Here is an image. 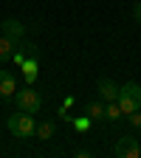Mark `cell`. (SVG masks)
<instances>
[{"instance_id":"6da1fadb","label":"cell","mask_w":141,"mask_h":158,"mask_svg":"<svg viewBox=\"0 0 141 158\" xmlns=\"http://www.w3.org/2000/svg\"><path fill=\"white\" fill-rule=\"evenodd\" d=\"M6 127H9V133H11V135H17V138H31V135H37L34 113H26V110H17L14 116H9Z\"/></svg>"},{"instance_id":"7a4b0ae2","label":"cell","mask_w":141,"mask_h":158,"mask_svg":"<svg viewBox=\"0 0 141 158\" xmlns=\"http://www.w3.org/2000/svg\"><path fill=\"white\" fill-rule=\"evenodd\" d=\"M118 107H122L124 116L141 110V85L138 82H124L118 88Z\"/></svg>"},{"instance_id":"3957f363","label":"cell","mask_w":141,"mask_h":158,"mask_svg":"<svg viewBox=\"0 0 141 158\" xmlns=\"http://www.w3.org/2000/svg\"><path fill=\"white\" fill-rule=\"evenodd\" d=\"M14 102H17V110L39 113V107H43V96H39L31 85H26L23 90H17V93H14Z\"/></svg>"},{"instance_id":"277c9868","label":"cell","mask_w":141,"mask_h":158,"mask_svg":"<svg viewBox=\"0 0 141 158\" xmlns=\"http://www.w3.org/2000/svg\"><path fill=\"white\" fill-rule=\"evenodd\" d=\"M116 155H118V158H138V155H141L138 138H133L130 133H127V135H118V141H116Z\"/></svg>"},{"instance_id":"5b68a950","label":"cell","mask_w":141,"mask_h":158,"mask_svg":"<svg viewBox=\"0 0 141 158\" xmlns=\"http://www.w3.org/2000/svg\"><path fill=\"white\" fill-rule=\"evenodd\" d=\"M96 93L105 99V102H118V85L113 82V79H107V76H102L96 82Z\"/></svg>"},{"instance_id":"8992f818","label":"cell","mask_w":141,"mask_h":158,"mask_svg":"<svg viewBox=\"0 0 141 158\" xmlns=\"http://www.w3.org/2000/svg\"><path fill=\"white\" fill-rule=\"evenodd\" d=\"M0 28H3V34L6 37H11V40H23L26 37V26L20 23V20H14V17H9V20H3V23H0Z\"/></svg>"},{"instance_id":"52a82bcc","label":"cell","mask_w":141,"mask_h":158,"mask_svg":"<svg viewBox=\"0 0 141 158\" xmlns=\"http://www.w3.org/2000/svg\"><path fill=\"white\" fill-rule=\"evenodd\" d=\"M20 71H23L26 85H34L37 76H39V59H37V56H26V62L20 65Z\"/></svg>"},{"instance_id":"ba28073f","label":"cell","mask_w":141,"mask_h":158,"mask_svg":"<svg viewBox=\"0 0 141 158\" xmlns=\"http://www.w3.org/2000/svg\"><path fill=\"white\" fill-rule=\"evenodd\" d=\"M17 93V79L9 71H0V99H9Z\"/></svg>"},{"instance_id":"9c48e42d","label":"cell","mask_w":141,"mask_h":158,"mask_svg":"<svg viewBox=\"0 0 141 158\" xmlns=\"http://www.w3.org/2000/svg\"><path fill=\"white\" fill-rule=\"evenodd\" d=\"M20 43H23V40H20ZM17 40H11V37H0V62H6V59H11V54H14V48L20 45Z\"/></svg>"},{"instance_id":"30bf717a","label":"cell","mask_w":141,"mask_h":158,"mask_svg":"<svg viewBox=\"0 0 141 158\" xmlns=\"http://www.w3.org/2000/svg\"><path fill=\"white\" fill-rule=\"evenodd\" d=\"M54 133H56L54 122H39V124H37V138H39V141H48Z\"/></svg>"},{"instance_id":"8fae6325","label":"cell","mask_w":141,"mask_h":158,"mask_svg":"<svg viewBox=\"0 0 141 158\" xmlns=\"http://www.w3.org/2000/svg\"><path fill=\"white\" fill-rule=\"evenodd\" d=\"M85 113H88L90 122H96V118H105V105H102V102H90V105L85 107Z\"/></svg>"},{"instance_id":"7c38bea8","label":"cell","mask_w":141,"mask_h":158,"mask_svg":"<svg viewBox=\"0 0 141 158\" xmlns=\"http://www.w3.org/2000/svg\"><path fill=\"white\" fill-rule=\"evenodd\" d=\"M124 113H122V107H118V102H107V107H105V118H110V122H118Z\"/></svg>"},{"instance_id":"4fadbf2b","label":"cell","mask_w":141,"mask_h":158,"mask_svg":"<svg viewBox=\"0 0 141 158\" xmlns=\"http://www.w3.org/2000/svg\"><path fill=\"white\" fill-rule=\"evenodd\" d=\"M23 48H26V54H28V56H37V59H39V48H37L34 43H23Z\"/></svg>"},{"instance_id":"5bb4252c","label":"cell","mask_w":141,"mask_h":158,"mask_svg":"<svg viewBox=\"0 0 141 158\" xmlns=\"http://www.w3.org/2000/svg\"><path fill=\"white\" fill-rule=\"evenodd\" d=\"M127 118H130V124H133V127H141V110H135V113H130Z\"/></svg>"},{"instance_id":"9a60e30c","label":"cell","mask_w":141,"mask_h":158,"mask_svg":"<svg viewBox=\"0 0 141 158\" xmlns=\"http://www.w3.org/2000/svg\"><path fill=\"white\" fill-rule=\"evenodd\" d=\"M133 17L141 23V0H138V3H135V9H133Z\"/></svg>"},{"instance_id":"2e32d148","label":"cell","mask_w":141,"mask_h":158,"mask_svg":"<svg viewBox=\"0 0 141 158\" xmlns=\"http://www.w3.org/2000/svg\"><path fill=\"white\" fill-rule=\"evenodd\" d=\"M88 124H90V118H79V122H76L79 130H88Z\"/></svg>"}]
</instances>
